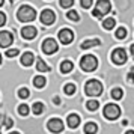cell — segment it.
I'll list each match as a JSON object with an SVG mask.
<instances>
[{
  "label": "cell",
  "instance_id": "cell-1",
  "mask_svg": "<svg viewBox=\"0 0 134 134\" xmlns=\"http://www.w3.org/2000/svg\"><path fill=\"white\" fill-rule=\"evenodd\" d=\"M17 18L21 23H30V21H33L36 18V11L32 6H29V5H23L18 9V12H17Z\"/></svg>",
  "mask_w": 134,
  "mask_h": 134
},
{
  "label": "cell",
  "instance_id": "cell-2",
  "mask_svg": "<svg viewBox=\"0 0 134 134\" xmlns=\"http://www.w3.org/2000/svg\"><path fill=\"white\" fill-rule=\"evenodd\" d=\"M98 66V59L95 56L92 54H86L81 57V60H80V68L86 71V72H92V71H95Z\"/></svg>",
  "mask_w": 134,
  "mask_h": 134
},
{
  "label": "cell",
  "instance_id": "cell-3",
  "mask_svg": "<svg viewBox=\"0 0 134 134\" xmlns=\"http://www.w3.org/2000/svg\"><path fill=\"white\" fill-rule=\"evenodd\" d=\"M110 11H111V3H110V0H98L97 6L93 9L92 15L97 17V18H103L104 15L109 14Z\"/></svg>",
  "mask_w": 134,
  "mask_h": 134
},
{
  "label": "cell",
  "instance_id": "cell-4",
  "mask_svg": "<svg viewBox=\"0 0 134 134\" xmlns=\"http://www.w3.org/2000/svg\"><path fill=\"white\" fill-rule=\"evenodd\" d=\"M85 92H86V95H89V97H98L103 92V85L98 80H89L85 86Z\"/></svg>",
  "mask_w": 134,
  "mask_h": 134
},
{
  "label": "cell",
  "instance_id": "cell-5",
  "mask_svg": "<svg viewBox=\"0 0 134 134\" xmlns=\"http://www.w3.org/2000/svg\"><path fill=\"white\" fill-rule=\"evenodd\" d=\"M121 115V109L116 105V104H107L105 107H104V116L107 118V119H118Z\"/></svg>",
  "mask_w": 134,
  "mask_h": 134
},
{
  "label": "cell",
  "instance_id": "cell-6",
  "mask_svg": "<svg viewBox=\"0 0 134 134\" xmlns=\"http://www.w3.org/2000/svg\"><path fill=\"white\" fill-rule=\"evenodd\" d=\"M57 50H59V45L53 38H47L42 42V51L45 54H54Z\"/></svg>",
  "mask_w": 134,
  "mask_h": 134
},
{
  "label": "cell",
  "instance_id": "cell-7",
  "mask_svg": "<svg viewBox=\"0 0 134 134\" xmlns=\"http://www.w3.org/2000/svg\"><path fill=\"white\" fill-rule=\"evenodd\" d=\"M111 60L116 65H124L127 62V51L124 48H116L111 53Z\"/></svg>",
  "mask_w": 134,
  "mask_h": 134
},
{
  "label": "cell",
  "instance_id": "cell-8",
  "mask_svg": "<svg viewBox=\"0 0 134 134\" xmlns=\"http://www.w3.org/2000/svg\"><path fill=\"white\" fill-rule=\"evenodd\" d=\"M57 36H59V41H60L62 44H71L74 39V33L72 30H69V29H62V30H59V33H57Z\"/></svg>",
  "mask_w": 134,
  "mask_h": 134
},
{
  "label": "cell",
  "instance_id": "cell-9",
  "mask_svg": "<svg viewBox=\"0 0 134 134\" xmlns=\"http://www.w3.org/2000/svg\"><path fill=\"white\" fill-rule=\"evenodd\" d=\"M54 20H56V15L51 9H44L42 12H41V21H42V24L50 26L54 23Z\"/></svg>",
  "mask_w": 134,
  "mask_h": 134
},
{
  "label": "cell",
  "instance_id": "cell-10",
  "mask_svg": "<svg viewBox=\"0 0 134 134\" xmlns=\"http://www.w3.org/2000/svg\"><path fill=\"white\" fill-rule=\"evenodd\" d=\"M47 127H48V130L51 133H60L62 130H63V122L60 119H57V118H53V119L48 121Z\"/></svg>",
  "mask_w": 134,
  "mask_h": 134
},
{
  "label": "cell",
  "instance_id": "cell-11",
  "mask_svg": "<svg viewBox=\"0 0 134 134\" xmlns=\"http://www.w3.org/2000/svg\"><path fill=\"white\" fill-rule=\"evenodd\" d=\"M12 41H14L12 33H9V32H6V30L0 32V47L6 48V47H9V45L12 44Z\"/></svg>",
  "mask_w": 134,
  "mask_h": 134
},
{
  "label": "cell",
  "instance_id": "cell-12",
  "mask_svg": "<svg viewBox=\"0 0 134 134\" xmlns=\"http://www.w3.org/2000/svg\"><path fill=\"white\" fill-rule=\"evenodd\" d=\"M36 33H38V30L33 26H26L21 30V36L24 38V39H33V38L36 36Z\"/></svg>",
  "mask_w": 134,
  "mask_h": 134
},
{
  "label": "cell",
  "instance_id": "cell-13",
  "mask_svg": "<svg viewBox=\"0 0 134 134\" xmlns=\"http://www.w3.org/2000/svg\"><path fill=\"white\" fill-rule=\"evenodd\" d=\"M33 60H35V56L30 51H27V53H24V54L21 56V65L23 66H30L32 63H33Z\"/></svg>",
  "mask_w": 134,
  "mask_h": 134
},
{
  "label": "cell",
  "instance_id": "cell-14",
  "mask_svg": "<svg viewBox=\"0 0 134 134\" xmlns=\"http://www.w3.org/2000/svg\"><path fill=\"white\" fill-rule=\"evenodd\" d=\"M66 122H68V127L69 128H77L80 125V116L75 115V113H72V115L68 116Z\"/></svg>",
  "mask_w": 134,
  "mask_h": 134
},
{
  "label": "cell",
  "instance_id": "cell-15",
  "mask_svg": "<svg viewBox=\"0 0 134 134\" xmlns=\"http://www.w3.org/2000/svg\"><path fill=\"white\" fill-rule=\"evenodd\" d=\"M101 44V41L98 39V38H95V39H89V41H83L81 42V48L83 50H87L91 48V47H95V45H99Z\"/></svg>",
  "mask_w": 134,
  "mask_h": 134
},
{
  "label": "cell",
  "instance_id": "cell-16",
  "mask_svg": "<svg viewBox=\"0 0 134 134\" xmlns=\"http://www.w3.org/2000/svg\"><path fill=\"white\" fill-rule=\"evenodd\" d=\"M72 68H74V65H72V62H71V60H63L60 63V71L63 74L71 72V71H72Z\"/></svg>",
  "mask_w": 134,
  "mask_h": 134
},
{
  "label": "cell",
  "instance_id": "cell-17",
  "mask_svg": "<svg viewBox=\"0 0 134 134\" xmlns=\"http://www.w3.org/2000/svg\"><path fill=\"white\" fill-rule=\"evenodd\" d=\"M45 83H47V80H45V77H42V75H36V77L33 79V86L38 87V89H42L44 86H45Z\"/></svg>",
  "mask_w": 134,
  "mask_h": 134
},
{
  "label": "cell",
  "instance_id": "cell-18",
  "mask_svg": "<svg viewBox=\"0 0 134 134\" xmlns=\"http://www.w3.org/2000/svg\"><path fill=\"white\" fill-rule=\"evenodd\" d=\"M36 69L39 72H47V71H50V66L42 59H36Z\"/></svg>",
  "mask_w": 134,
  "mask_h": 134
},
{
  "label": "cell",
  "instance_id": "cell-19",
  "mask_svg": "<svg viewBox=\"0 0 134 134\" xmlns=\"http://www.w3.org/2000/svg\"><path fill=\"white\" fill-rule=\"evenodd\" d=\"M98 131V127L93 124V122H87L85 125V133L86 134H95Z\"/></svg>",
  "mask_w": 134,
  "mask_h": 134
},
{
  "label": "cell",
  "instance_id": "cell-20",
  "mask_svg": "<svg viewBox=\"0 0 134 134\" xmlns=\"http://www.w3.org/2000/svg\"><path fill=\"white\" fill-rule=\"evenodd\" d=\"M115 24H116L115 18H105V20H103V27L105 29V30H111V29L115 27Z\"/></svg>",
  "mask_w": 134,
  "mask_h": 134
},
{
  "label": "cell",
  "instance_id": "cell-21",
  "mask_svg": "<svg viewBox=\"0 0 134 134\" xmlns=\"http://www.w3.org/2000/svg\"><path fill=\"white\" fill-rule=\"evenodd\" d=\"M32 111L35 113V115H42V111H44V104L42 103H35L33 105H32Z\"/></svg>",
  "mask_w": 134,
  "mask_h": 134
},
{
  "label": "cell",
  "instance_id": "cell-22",
  "mask_svg": "<svg viewBox=\"0 0 134 134\" xmlns=\"http://www.w3.org/2000/svg\"><path fill=\"white\" fill-rule=\"evenodd\" d=\"M86 107H87V110H91V111H95L99 107V103H98L97 99H91V101L86 103Z\"/></svg>",
  "mask_w": 134,
  "mask_h": 134
},
{
  "label": "cell",
  "instance_id": "cell-23",
  "mask_svg": "<svg viewBox=\"0 0 134 134\" xmlns=\"http://www.w3.org/2000/svg\"><path fill=\"white\" fill-rule=\"evenodd\" d=\"M122 97H124V91H122V89L116 87V89L111 91V98H113V99H122Z\"/></svg>",
  "mask_w": 134,
  "mask_h": 134
},
{
  "label": "cell",
  "instance_id": "cell-24",
  "mask_svg": "<svg viewBox=\"0 0 134 134\" xmlns=\"http://www.w3.org/2000/svg\"><path fill=\"white\" fill-rule=\"evenodd\" d=\"M65 93L66 95H74L75 93V85H72V83H68V85H65Z\"/></svg>",
  "mask_w": 134,
  "mask_h": 134
},
{
  "label": "cell",
  "instance_id": "cell-25",
  "mask_svg": "<svg viewBox=\"0 0 134 134\" xmlns=\"http://www.w3.org/2000/svg\"><path fill=\"white\" fill-rule=\"evenodd\" d=\"M116 38H118V39H125V38H127V29H125V27H119V29L116 30Z\"/></svg>",
  "mask_w": 134,
  "mask_h": 134
},
{
  "label": "cell",
  "instance_id": "cell-26",
  "mask_svg": "<svg viewBox=\"0 0 134 134\" xmlns=\"http://www.w3.org/2000/svg\"><path fill=\"white\" fill-rule=\"evenodd\" d=\"M29 95H30V92H29V89L27 87H21L18 91V97L21 98V99H27L29 98Z\"/></svg>",
  "mask_w": 134,
  "mask_h": 134
},
{
  "label": "cell",
  "instance_id": "cell-27",
  "mask_svg": "<svg viewBox=\"0 0 134 134\" xmlns=\"http://www.w3.org/2000/svg\"><path fill=\"white\" fill-rule=\"evenodd\" d=\"M18 113L21 116H27V115H29V105H26V104L18 105Z\"/></svg>",
  "mask_w": 134,
  "mask_h": 134
},
{
  "label": "cell",
  "instance_id": "cell-28",
  "mask_svg": "<svg viewBox=\"0 0 134 134\" xmlns=\"http://www.w3.org/2000/svg\"><path fill=\"white\" fill-rule=\"evenodd\" d=\"M66 17L71 20V21H79V20H80V17H79V14H77V11H74V9H72V11H69V12L66 14Z\"/></svg>",
  "mask_w": 134,
  "mask_h": 134
},
{
  "label": "cell",
  "instance_id": "cell-29",
  "mask_svg": "<svg viewBox=\"0 0 134 134\" xmlns=\"http://www.w3.org/2000/svg\"><path fill=\"white\" fill-rule=\"evenodd\" d=\"M2 118H3V128H9V127H12V124H14V121H12V119H9V118H6L5 115L2 116Z\"/></svg>",
  "mask_w": 134,
  "mask_h": 134
},
{
  "label": "cell",
  "instance_id": "cell-30",
  "mask_svg": "<svg viewBox=\"0 0 134 134\" xmlns=\"http://www.w3.org/2000/svg\"><path fill=\"white\" fill-rule=\"evenodd\" d=\"M92 3H93V0H80V5H81V8H85V9H89L92 6Z\"/></svg>",
  "mask_w": 134,
  "mask_h": 134
},
{
  "label": "cell",
  "instance_id": "cell-31",
  "mask_svg": "<svg viewBox=\"0 0 134 134\" xmlns=\"http://www.w3.org/2000/svg\"><path fill=\"white\" fill-rule=\"evenodd\" d=\"M72 5H74V0H60L62 8H71Z\"/></svg>",
  "mask_w": 134,
  "mask_h": 134
},
{
  "label": "cell",
  "instance_id": "cell-32",
  "mask_svg": "<svg viewBox=\"0 0 134 134\" xmlns=\"http://www.w3.org/2000/svg\"><path fill=\"white\" fill-rule=\"evenodd\" d=\"M17 54H18V50H17V48H12V50H8V51H6L8 57H14V56H17Z\"/></svg>",
  "mask_w": 134,
  "mask_h": 134
},
{
  "label": "cell",
  "instance_id": "cell-33",
  "mask_svg": "<svg viewBox=\"0 0 134 134\" xmlns=\"http://www.w3.org/2000/svg\"><path fill=\"white\" fill-rule=\"evenodd\" d=\"M128 81L130 83H134V68H131V71L128 72Z\"/></svg>",
  "mask_w": 134,
  "mask_h": 134
},
{
  "label": "cell",
  "instance_id": "cell-34",
  "mask_svg": "<svg viewBox=\"0 0 134 134\" xmlns=\"http://www.w3.org/2000/svg\"><path fill=\"white\" fill-rule=\"evenodd\" d=\"M5 23H6V15L5 12H0V26H5Z\"/></svg>",
  "mask_w": 134,
  "mask_h": 134
},
{
  "label": "cell",
  "instance_id": "cell-35",
  "mask_svg": "<svg viewBox=\"0 0 134 134\" xmlns=\"http://www.w3.org/2000/svg\"><path fill=\"white\" fill-rule=\"evenodd\" d=\"M53 103H54V104H60V98L54 97V98H53Z\"/></svg>",
  "mask_w": 134,
  "mask_h": 134
},
{
  "label": "cell",
  "instance_id": "cell-36",
  "mask_svg": "<svg viewBox=\"0 0 134 134\" xmlns=\"http://www.w3.org/2000/svg\"><path fill=\"white\" fill-rule=\"evenodd\" d=\"M130 51H131V56H133V59H134V44L130 47Z\"/></svg>",
  "mask_w": 134,
  "mask_h": 134
},
{
  "label": "cell",
  "instance_id": "cell-37",
  "mask_svg": "<svg viewBox=\"0 0 134 134\" xmlns=\"http://www.w3.org/2000/svg\"><path fill=\"white\" fill-rule=\"evenodd\" d=\"M125 134H134V131H133V130H130V131H127Z\"/></svg>",
  "mask_w": 134,
  "mask_h": 134
},
{
  "label": "cell",
  "instance_id": "cell-38",
  "mask_svg": "<svg viewBox=\"0 0 134 134\" xmlns=\"http://www.w3.org/2000/svg\"><path fill=\"white\" fill-rule=\"evenodd\" d=\"M9 134H20V133H9Z\"/></svg>",
  "mask_w": 134,
  "mask_h": 134
}]
</instances>
